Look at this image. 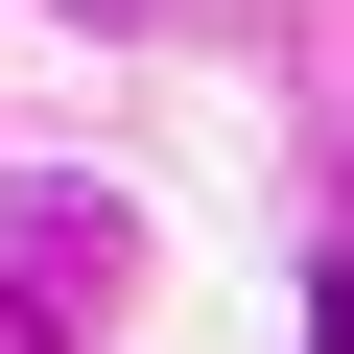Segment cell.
Masks as SVG:
<instances>
[{
	"mask_svg": "<svg viewBox=\"0 0 354 354\" xmlns=\"http://www.w3.org/2000/svg\"><path fill=\"white\" fill-rule=\"evenodd\" d=\"M307 354H354V283H330V307H307Z\"/></svg>",
	"mask_w": 354,
	"mask_h": 354,
	"instance_id": "obj_1",
	"label": "cell"
}]
</instances>
